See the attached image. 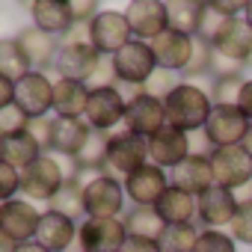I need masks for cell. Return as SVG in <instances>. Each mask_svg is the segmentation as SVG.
Instances as JSON below:
<instances>
[{
	"mask_svg": "<svg viewBox=\"0 0 252 252\" xmlns=\"http://www.w3.org/2000/svg\"><path fill=\"white\" fill-rule=\"evenodd\" d=\"M163 107H166V125H172L184 134H196V131H205L211 110H214V98L208 89L196 86L193 80H181L163 98Z\"/></svg>",
	"mask_w": 252,
	"mask_h": 252,
	"instance_id": "6da1fadb",
	"label": "cell"
},
{
	"mask_svg": "<svg viewBox=\"0 0 252 252\" xmlns=\"http://www.w3.org/2000/svg\"><path fill=\"white\" fill-rule=\"evenodd\" d=\"M152 163L149 160V140L143 137H134L128 131L122 134H113L110 137V146H107V160H104V175L116 178V181H125L128 175H134L140 166Z\"/></svg>",
	"mask_w": 252,
	"mask_h": 252,
	"instance_id": "7a4b0ae2",
	"label": "cell"
},
{
	"mask_svg": "<svg viewBox=\"0 0 252 252\" xmlns=\"http://www.w3.org/2000/svg\"><path fill=\"white\" fill-rule=\"evenodd\" d=\"M113 68H116V77L122 86L143 89L149 83V77L158 71V60H155V51L149 42L134 39L113 57Z\"/></svg>",
	"mask_w": 252,
	"mask_h": 252,
	"instance_id": "3957f363",
	"label": "cell"
},
{
	"mask_svg": "<svg viewBox=\"0 0 252 252\" xmlns=\"http://www.w3.org/2000/svg\"><path fill=\"white\" fill-rule=\"evenodd\" d=\"M125 202L128 196H125L122 181L110 175H98L89 184H83V211L92 220H122Z\"/></svg>",
	"mask_w": 252,
	"mask_h": 252,
	"instance_id": "277c9868",
	"label": "cell"
},
{
	"mask_svg": "<svg viewBox=\"0 0 252 252\" xmlns=\"http://www.w3.org/2000/svg\"><path fill=\"white\" fill-rule=\"evenodd\" d=\"M128 42H134V33H131V24L125 18V12L101 9L95 15V21L89 24V45L101 57H116Z\"/></svg>",
	"mask_w": 252,
	"mask_h": 252,
	"instance_id": "5b68a950",
	"label": "cell"
},
{
	"mask_svg": "<svg viewBox=\"0 0 252 252\" xmlns=\"http://www.w3.org/2000/svg\"><path fill=\"white\" fill-rule=\"evenodd\" d=\"M163 128H166V107L160 98H152L146 92L128 98V110H125V131L128 134L152 140Z\"/></svg>",
	"mask_w": 252,
	"mask_h": 252,
	"instance_id": "8992f818",
	"label": "cell"
},
{
	"mask_svg": "<svg viewBox=\"0 0 252 252\" xmlns=\"http://www.w3.org/2000/svg\"><path fill=\"white\" fill-rule=\"evenodd\" d=\"M211 166H214V184L231 193H240L252 181V158L243 146L217 149L211 158Z\"/></svg>",
	"mask_w": 252,
	"mask_h": 252,
	"instance_id": "52a82bcc",
	"label": "cell"
},
{
	"mask_svg": "<svg viewBox=\"0 0 252 252\" xmlns=\"http://www.w3.org/2000/svg\"><path fill=\"white\" fill-rule=\"evenodd\" d=\"M65 184V175L60 169L57 158L42 155L39 160H33L24 172H21V193L27 199H39V202H51Z\"/></svg>",
	"mask_w": 252,
	"mask_h": 252,
	"instance_id": "ba28073f",
	"label": "cell"
},
{
	"mask_svg": "<svg viewBox=\"0 0 252 252\" xmlns=\"http://www.w3.org/2000/svg\"><path fill=\"white\" fill-rule=\"evenodd\" d=\"M128 228L122 220H92L77 222V246L83 252H122Z\"/></svg>",
	"mask_w": 252,
	"mask_h": 252,
	"instance_id": "9c48e42d",
	"label": "cell"
},
{
	"mask_svg": "<svg viewBox=\"0 0 252 252\" xmlns=\"http://www.w3.org/2000/svg\"><path fill=\"white\" fill-rule=\"evenodd\" d=\"M125 110H128V98L122 95L119 86L110 89H92L89 92V104H86V122L92 131H104L110 134L116 125L125 122Z\"/></svg>",
	"mask_w": 252,
	"mask_h": 252,
	"instance_id": "30bf717a",
	"label": "cell"
},
{
	"mask_svg": "<svg viewBox=\"0 0 252 252\" xmlns=\"http://www.w3.org/2000/svg\"><path fill=\"white\" fill-rule=\"evenodd\" d=\"M122 187H125L128 202H134L137 208H155L158 199L172 187V181H169V172H166V169H160V166H155V163H146V166H140L134 175L125 178Z\"/></svg>",
	"mask_w": 252,
	"mask_h": 252,
	"instance_id": "8fae6325",
	"label": "cell"
},
{
	"mask_svg": "<svg viewBox=\"0 0 252 252\" xmlns=\"http://www.w3.org/2000/svg\"><path fill=\"white\" fill-rule=\"evenodd\" d=\"M125 18L131 24L134 39H140V42H155L158 36H163L169 30L166 3H160V0H131L125 6Z\"/></svg>",
	"mask_w": 252,
	"mask_h": 252,
	"instance_id": "7c38bea8",
	"label": "cell"
},
{
	"mask_svg": "<svg viewBox=\"0 0 252 252\" xmlns=\"http://www.w3.org/2000/svg\"><path fill=\"white\" fill-rule=\"evenodd\" d=\"M249 131V119L237 110V107H222L214 104L211 119L205 125V137L214 143V149H228V146H240L243 137Z\"/></svg>",
	"mask_w": 252,
	"mask_h": 252,
	"instance_id": "4fadbf2b",
	"label": "cell"
},
{
	"mask_svg": "<svg viewBox=\"0 0 252 252\" xmlns=\"http://www.w3.org/2000/svg\"><path fill=\"white\" fill-rule=\"evenodd\" d=\"M15 107L27 113V119H42L54 110V80L45 71H30L15 83Z\"/></svg>",
	"mask_w": 252,
	"mask_h": 252,
	"instance_id": "5bb4252c",
	"label": "cell"
},
{
	"mask_svg": "<svg viewBox=\"0 0 252 252\" xmlns=\"http://www.w3.org/2000/svg\"><path fill=\"white\" fill-rule=\"evenodd\" d=\"M240 202L237 193L225 190V187H211L199 196V211H196V225L202 228H228L231 220L237 217Z\"/></svg>",
	"mask_w": 252,
	"mask_h": 252,
	"instance_id": "9a60e30c",
	"label": "cell"
},
{
	"mask_svg": "<svg viewBox=\"0 0 252 252\" xmlns=\"http://www.w3.org/2000/svg\"><path fill=\"white\" fill-rule=\"evenodd\" d=\"M98 63H101V54L89 42H63V48L57 54V63H54V71L65 80L86 83L95 74Z\"/></svg>",
	"mask_w": 252,
	"mask_h": 252,
	"instance_id": "2e32d148",
	"label": "cell"
},
{
	"mask_svg": "<svg viewBox=\"0 0 252 252\" xmlns=\"http://www.w3.org/2000/svg\"><path fill=\"white\" fill-rule=\"evenodd\" d=\"M39 220H42V214L27 199H9V202H3V208H0V231H6L18 246L36 240Z\"/></svg>",
	"mask_w": 252,
	"mask_h": 252,
	"instance_id": "e0dca14e",
	"label": "cell"
},
{
	"mask_svg": "<svg viewBox=\"0 0 252 252\" xmlns=\"http://www.w3.org/2000/svg\"><path fill=\"white\" fill-rule=\"evenodd\" d=\"M187 158H190V134L172 128V125H166L163 131H158L149 140V160L166 172H172Z\"/></svg>",
	"mask_w": 252,
	"mask_h": 252,
	"instance_id": "ac0fdd59",
	"label": "cell"
},
{
	"mask_svg": "<svg viewBox=\"0 0 252 252\" xmlns=\"http://www.w3.org/2000/svg\"><path fill=\"white\" fill-rule=\"evenodd\" d=\"M214 51H217V57H222L228 63H237V65L249 63V57H252V27L246 24L243 15L225 21V27L214 39Z\"/></svg>",
	"mask_w": 252,
	"mask_h": 252,
	"instance_id": "d6986e66",
	"label": "cell"
},
{
	"mask_svg": "<svg viewBox=\"0 0 252 252\" xmlns=\"http://www.w3.org/2000/svg\"><path fill=\"white\" fill-rule=\"evenodd\" d=\"M15 42H18V48L24 51V57L30 60L33 71H48V68H54L57 54H60V48H63L57 36H51V33H45V30H39V27H24V30H18Z\"/></svg>",
	"mask_w": 252,
	"mask_h": 252,
	"instance_id": "ffe728a7",
	"label": "cell"
},
{
	"mask_svg": "<svg viewBox=\"0 0 252 252\" xmlns=\"http://www.w3.org/2000/svg\"><path fill=\"white\" fill-rule=\"evenodd\" d=\"M77 240V222L57 214V211H45L39 220V231H36V243L45 246L48 252H68Z\"/></svg>",
	"mask_w": 252,
	"mask_h": 252,
	"instance_id": "44dd1931",
	"label": "cell"
},
{
	"mask_svg": "<svg viewBox=\"0 0 252 252\" xmlns=\"http://www.w3.org/2000/svg\"><path fill=\"white\" fill-rule=\"evenodd\" d=\"M149 45H152V51H155L158 68L184 74V68H187V63H190V54H193V39H190V36H181V33H175V30H166L163 36H158V39L149 42Z\"/></svg>",
	"mask_w": 252,
	"mask_h": 252,
	"instance_id": "7402d4cb",
	"label": "cell"
},
{
	"mask_svg": "<svg viewBox=\"0 0 252 252\" xmlns=\"http://www.w3.org/2000/svg\"><path fill=\"white\" fill-rule=\"evenodd\" d=\"M169 181L172 187H181L187 193H193L196 199L214 187V166H211V158H199V155H190L187 160H181L172 172H169Z\"/></svg>",
	"mask_w": 252,
	"mask_h": 252,
	"instance_id": "603a6c76",
	"label": "cell"
},
{
	"mask_svg": "<svg viewBox=\"0 0 252 252\" xmlns=\"http://www.w3.org/2000/svg\"><path fill=\"white\" fill-rule=\"evenodd\" d=\"M30 15L33 27L51 36H68V30L74 27V12L68 0H36V3H30Z\"/></svg>",
	"mask_w": 252,
	"mask_h": 252,
	"instance_id": "cb8c5ba5",
	"label": "cell"
},
{
	"mask_svg": "<svg viewBox=\"0 0 252 252\" xmlns=\"http://www.w3.org/2000/svg\"><path fill=\"white\" fill-rule=\"evenodd\" d=\"M92 128L86 119H54V140H51V152L63 155V158H77L83 152V146L89 143Z\"/></svg>",
	"mask_w": 252,
	"mask_h": 252,
	"instance_id": "d4e9b609",
	"label": "cell"
},
{
	"mask_svg": "<svg viewBox=\"0 0 252 252\" xmlns=\"http://www.w3.org/2000/svg\"><path fill=\"white\" fill-rule=\"evenodd\" d=\"M155 211H158V217H160L166 225H190V222H196L199 199H196L193 193L181 190V187H169V190L158 199Z\"/></svg>",
	"mask_w": 252,
	"mask_h": 252,
	"instance_id": "484cf974",
	"label": "cell"
},
{
	"mask_svg": "<svg viewBox=\"0 0 252 252\" xmlns=\"http://www.w3.org/2000/svg\"><path fill=\"white\" fill-rule=\"evenodd\" d=\"M89 104V86L77 80H54V113L57 119H83Z\"/></svg>",
	"mask_w": 252,
	"mask_h": 252,
	"instance_id": "4316f807",
	"label": "cell"
},
{
	"mask_svg": "<svg viewBox=\"0 0 252 252\" xmlns=\"http://www.w3.org/2000/svg\"><path fill=\"white\" fill-rule=\"evenodd\" d=\"M42 155H45V152L39 149V143H36L27 131L0 140V160H6V163L15 166L18 172H24V169H27L33 160H39Z\"/></svg>",
	"mask_w": 252,
	"mask_h": 252,
	"instance_id": "83f0119b",
	"label": "cell"
},
{
	"mask_svg": "<svg viewBox=\"0 0 252 252\" xmlns=\"http://www.w3.org/2000/svg\"><path fill=\"white\" fill-rule=\"evenodd\" d=\"M205 15V3L202 0H172L166 3V18H169V30L181 33V36H199V24Z\"/></svg>",
	"mask_w": 252,
	"mask_h": 252,
	"instance_id": "f1b7e54d",
	"label": "cell"
},
{
	"mask_svg": "<svg viewBox=\"0 0 252 252\" xmlns=\"http://www.w3.org/2000/svg\"><path fill=\"white\" fill-rule=\"evenodd\" d=\"M122 222L128 228V237H149V240H158L166 228V222L158 217L155 208H137V205L122 217Z\"/></svg>",
	"mask_w": 252,
	"mask_h": 252,
	"instance_id": "f546056e",
	"label": "cell"
},
{
	"mask_svg": "<svg viewBox=\"0 0 252 252\" xmlns=\"http://www.w3.org/2000/svg\"><path fill=\"white\" fill-rule=\"evenodd\" d=\"M214 60H217L214 45L193 36V54H190V63H187L181 80H211L214 77Z\"/></svg>",
	"mask_w": 252,
	"mask_h": 252,
	"instance_id": "4dcf8cb0",
	"label": "cell"
},
{
	"mask_svg": "<svg viewBox=\"0 0 252 252\" xmlns=\"http://www.w3.org/2000/svg\"><path fill=\"white\" fill-rule=\"evenodd\" d=\"M48 211H57V214H63V217H68V220H86V211H83V184L80 181H65L63 184V190L48 202Z\"/></svg>",
	"mask_w": 252,
	"mask_h": 252,
	"instance_id": "1f68e13d",
	"label": "cell"
},
{
	"mask_svg": "<svg viewBox=\"0 0 252 252\" xmlns=\"http://www.w3.org/2000/svg\"><path fill=\"white\" fill-rule=\"evenodd\" d=\"M30 71H33V65H30V60L24 57V51L18 48V42H15V39H6L3 45H0V74L9 77L12 83H18V80L27 77Z\"/></svg>",
	"mask_w": 252,
	"mask_h": 252,
	"instance_id": "d6a6232c",
	"label": "cell"
},
{
	"mask_svg": "<svg viewBox=\"0 0 252 252\" xmlns=\"http://www.w3.org/2000/svg\"><path fill=\"white\" fill-rule=\"evenodd\" d=\"M107 146H110V134L104 131H92L89 143L83 146V152L74 158L80 172H104V160H107Z\"/></svg>",
	"mask_w": 252,
	"mask_h": 252,
	"instance_id": "836d02e7",
	"label": "cell"
},
{
	"mask_svg": "<svg viewBox=\"0 0 252 252\" xmlns=\"http://www.w3.org/2000/svg\"><path fill=\"white\" fill-rule=\"evenodd\" d=\"M199 231L202 228L196 222H190V225H166L163 234L158 237V243H160L163 252H193V246L199 240Z\"/></svg>",
	"mask_w": 252,
	"mask_h": 252,
	"instance_id": "e575fe53",
	"label": "cell"
},
{
	"mask_svg": "<svg viewBox=\"0 0 252 252\" xmlns=\"http://www.w3.org/2000/svg\"><path fill=\"white\" fill-rule=\"evenodd\" d=\"M243 83H246V74H243V71L214 77V83H211V98H214V104H222V107H237Z\"/></svg>",
	"mask_w": 252,
	"mask_h": 252,
	"instance_id": "d590c367",
	"label": "cell"
},
{
	"mask_svg": "<svg viewBox=\"0 0 252 252\" xmlns=\"http://www.w3.org/2000/svg\"><path fill=\"white\" fill-rule=\"evenodd\" d=\"M193 252H237V240L222 228H202Z\"/></svg>",
	"mask_w": 252,
	"mask_h": 252,
	"instance_id": "8d00e7d4",
	"label": "cell"
},
{
	"mask_svg": "<svg viewBox=\"0 0 252 252\" xmlns=\"http://www.w3.org/2000/svg\"><path fill=\"white\" fill-rule=\"evenodd\" d=\"M228 234L237 240V246H249L252 249V202H240V211L231 220Z\"/></svg>",
	"mask_w": 252,
	"mask_h": 252,
	"instance_id": "74e56055",
	"label": "cell"
},
{
	"mask_svg": "<svg viewBox=\"0 0 252 252\" xmlns=\"http://www.w3.org/2000/svg\"><path fill=\"white\" fill-rule=\"evenodd\" d=\"M27 122H30V119H27V113H24L21 107H15V104L3 107V110H0V140L27 131Z\"/></svg>",
	"mask_w": 252,
	"mask_h": 252,
	"instance_id": "f35d334b",
	"label": "cell"
},
{
	"mask_svg": "<svg viewBox=\"0 0 252 252\" xmlns=\"http://www.w3.org/2000/svg\"><path fill=\"white\" fill-rule=\"evenodd\" d=\"M178 83H181V74L166 71V68H158V71L149 77V83L143 86V92H146V95H152V98H160V101H163V98H166Z\"/></svg>",
	"mask_w": 252,
	"mask_h": 252,
	"instance_id": "ab89813d",
	"label": "cell"
},
{
	"mask_svg": "<svg viewBox=\"0 0 252 252\" xmlns=\"http://www.w3.org/2000/svg\"><path fill=\"white\" fill-rule=\"evenodd\" d=\"M225 15L214 6V3H205V15H202V24H199V39H205V42H211L214 45V39L220 36V30L225 27Z\"/></svg>",
	"mask_w": 252,
	"mask_h": 252,
	"instance_id": "60d3db41",
	"label": "cell"
},
{
	"mask_svg": "<svg viewBox=\"0 0 252 252\" xmlns=\"http://www.w3.org/2000/svg\"><path fill=\"white\" fill-rule=\"evenodd\" d=\"M21 190V172L15 166H9L6 160H0V202L18 199L15 193Z\"/></svg>",
	"mask_w": 252,
	"mask_h": 252,
	"instance_id": "b9f144b4",
	"label": "cell"
},
{
	"mask_svg": "<svg viewBox=\"0 0 252 252\" xmlns=\"http://www.w3.org/2000/svg\"><path fill=\"white\" fill-rule=\"evenodd\" d=\"M89 92L92 89H110V86H119V77H116V68H113V57H101L95 74L86 80Z\"/></svg>",
	"mask_w": 252,
	"mask_h": 252,
	"instance_id": "7bdbcfd3",
	"label": "cell"
},
{
	"mask_svg": "<svg viewBox=\"0 0 252 252\" xmlns=\"http://www.w3.org/2000/svg\"><path fill=\"white\" fill-rule=\"evenodd\" d=\"M27 134L39 143L42 152H48V149H51V140H54V119H48V116L30 119V122H27Z\"/></svg>",
	"mask_w": 252,
	"mask_h": 252,
	"instance_id": "ee69618b",
	"label": "cell"
},
{
	"mask_svg": "<svg viewBox=\"0 0 252 252\" xmlns=\"http://www.w3.org/2000/svg\"><path fill=\"white\" fill-rule=\"evenodd\" d=\"M71 12H74V24H86L89 27L101 9H98V3H92V0H71Z\"/></svg>",
	"mask_w": 252,
	"mask_h": 252,
	"instance_id": "f6af8a7d",
	"label": "cell"
},
{
	"mask_svg": "<svg viewBox=\"0 0 252 252\" xmlns=\"http://www.w3.org/2000/svg\"><path fill=\"white\" fill-rule=\"evenodd\" d=\"M214 143L205 137V131H196L190 134V155H199V158H214Z\"/></svg>",
	"mask_w": 252,
	"mask_h": 252,
	"instance_id": "bcb514c9",
	"label": "cell"
},
{
	"mask_svg": "<svg viewBox=\"0 0 252 252\" xmlns=\"http://www.w3.org/2000/svg\"><path fill=\"white\" fill-rule=\"evenodd\" d=\"M122 252H163L158 240H149V237H128L122 246Z\"/></svg>",
	"mask_w": 252,
	"mask_h": 252,
	"instance_id": "7dc6e473",
	"label": "cell"
},
{
	"mask_svg": "<svg viewBox=\"0 0 252 252\" xmlns=\"http://www.w3.org/2000/svg\"><path fill=\"white\" fill-rule=\"evenodd\" d=\"M237 110H240V113L249 119V125H252V77H246V83H243V89H240Z\"/></svg>",
	"mask_w": 252,
	"mask_h": 252,
	"instance_id": "c3c4849f",
	"label": "cell"
},
{
	"mask_svg": "<svg viewBox=\"0 0 252 252\" xmlns=\"http://www.w3.org/2000/svg\"><path fill=\"white\" fill-rule=\"evenodd\" d=\"M9 104H15V83L0 74V110L9 107Z\"/></svg>",
	"mask_w": 252,
	"mask_h": 252,
	"instance_id": "681fc988",
	"label": "cell"
},
{
	"mask_svg": "<svg viewBox=\"0 0 252 252\" xmlns=\"http://www.w3.org/2000/svg\"><path fill=\"white\" fill-rule=\"evenodd\" d=\"M15 249H18V243L6 231H0V252H15Z\"/></svg>",
	"mask_w": 252,
	"mask_h": 252,
	"instance_id": "f907efd6",
	"label": "cell"
},
{
	"mask_svg": "<svg viewBox=\"0 0 252 252\" xmlns=\"http://www.w3.org/2000/svg\"><path fill=\"white\" fill-rule=\"evenodd\" d=\"M15 252H48V249H45V246H39L36 240H30V243H21Z\"/></svg>",
	"mask_w": 252,
	"mask_h": 252,
	"instance_id": "816d5d0a",
	"label": "cell"
},
{
	"mask_svg": "<svg viewBox=\"0 0 252 252\" xmlns=\"http://www.w3.org/2000/svg\"><path fill=\"white\" fill-rule=\"evenodd\" d=\"M246 152H249V158H252V125H249V131H246V137H243V143H240Z\"/></svg>",
	"mask_w": 252,
	"mask_h": 252,
	"instance_id": "f5cc1de1",
	"label": "cell"
},
{
	"mask_svg": "<svg viewBox=\"0 0 252 252\" xmlns=\"http://www.w3.org/2000/svg\"><path fill=\"white\" fill-rule=\"evenodd\" d=\"M243 18H246V24L252 27V0H246V12H243Z\"/></svg>",
	"mask_w": 252,
	"mask_h": 252,
	"instance_id": "db71d44e",
	"label": "cell"
},
{
	"mask_svg": "<svg viewBox=\"0 0 252 252\" xmlns=\"http://www.w3.org/2000/svg\"><path fill=\"white\" fill-rule=\"evenodd\" d=\"M68 252H83V249H80V246H71V249H68Z\"/></svg>",
	"mask_w": 252,
	"mask_h": 252,
	"instance_id": "11a10c76",
	"label": "cell"
},
{
	"mask_svg": "<svg viewBox=\"0 0 252 252\" xmlns=\"http://www.w3.org/2000/svg\"><path fill=\"white\" fill-rule=\"evenodd\" d=\"M246 68H252V57H249V63H246Z\"/></svg>",
	"mask_w": 252,
	"mask_h": 252,
	"instance_id": "9f6ffc18",
	"label": "cell"
},
{
	"mask_svg": "<svg viewBox=\"0 0 252 252\" xmlns=\"http://www.w3.org/2000/svg\"><path fill=\"white\" fill-rule=\"evenodd\" d=\"M0 208H3V202H0Z\"/></svg>",
	"mask_w": 252,
	"mask_h": 252,
	"instance_id": "6f0895ef",
	"label": "cell"
},
{
	"mask_svg": "<svg viewBox=\"0 0 252 252\" xmlns=\"http://www.w3.org/2000/svg\"><path fill=\"white\" fill-rule=\"evenodd\" d=\"M0 45H3V42H0Z\"/></svg>",
	"mask_w": 252,
	"mask_h": 252,
	"instance_id": "680465c9",
	"label": "cell"
}]
</instances>
